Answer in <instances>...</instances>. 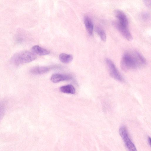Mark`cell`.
<instances>
[{
    "label": "cell",
    "mask_w": 151,
    "mask_h": 151,
    "mask_svg": "<svg viewBox=\"0 0 151 151\" xmlns=\"http://www.w3.org/2000/svg\"><path fill=\"white\" fill-rule=\"evenodd\" d=\"M145 58L136 51L129 52L123 55L121 62V67L124 71L135 69L145 65Z\"/></svg>",
    "instance_id": "6da1fadb"
},
{
    "label": "cell",
    "mask_w": 151,
    "mask_h": 151,
    "mask_svg": "<svg viewBox=\"0 0 151 151\" xmlns=\"http://www.w3.org/2000/svg\"><path fill=\"white\" fill-rule=\"evenodd\" d=\"M37 58L36 55L33 52L22 51L15 53L11 58V61L14 64L18 65L31 62Z\"/></svg>",
    "instance_id": "7a4b0ae2"
},
{
    "label": "cell",
    "mask_w": 151,
    "mask_h": 151,
    "mask_svg": "<svg viewBox=\"0 0 151 151\" xmlns=\"http://www.w3.org/2000/svg\"><path fill=\"white\" fill-rule=\"evenodd\" d=\"M119 133L128 149L130 151H136L134 145L129 137L126 128L124 126L122 127L119 129Z\"/></svg>",
    "instance_id": "3957f363"
},
{
    "label": "cell",
    "mask_w": 151,
    "mask_h": 151,
    "mask_svg": "<svg viewBox=\"0 0 151 151\" xmlns=\"http://www.w3.org/2000/svg\"><path fill=\"white\" fill-rule=\"evenodd\" d=\"M105 62L111 77L117 81H123V78L113 62L110 59L106 58L105 60Z\"/></svg>",
    "instance_id": "277c9868"
},
{
    "label": "cell",
    "mask_w": 151,
    "mask_h": 151,
    "mask_svg": "<svg viewBox=\"0 0 151 151\" xmlns=\"http://www.w3.org/2000/svg\"><path fill=\"white\" fill-rule=\"evenodd\" d=\"M114 24L116 29L127 40L129 41L132 40V36L127 26L122 25L118 22H116Z\"/></svg>",
    "instance_id": "5b68a950"
},
{
    "label": "cell",
    "mask_w": 151,
    "mask_h": 151,
    "mask_svg": "<svg viewBox=\"0 0 151 151\" xmlns=\"http://www.w3.org/2000/svg\"><path fill=\"white\" fill-rule=\"evenodd\" d=\"M116 17L118 19V22L121 24L127 26L128 21L126 14L122 11L116 10L115 12Z\"/></svg>",
    "instance_id": "8992f818"
},
{
    "label": "cell",
    "mask_w": 151,
    "mask_h": 151,
    "mask_svg": "<svg viewBox=\"0 0 151 151\" xmlns=\"http://www.w3.org/2000/svg\"><path fill=\"white\" fill-rule=\"evenodd\" d=\"M72 78L70 75L56 73L53 74L51 78V81L54 83H57L61 81L68 80Z\"/></svg>",
    "instance_id": "52a82bcc"
},
{
    "label": "cell",
    "mask_w": 151,
    "mask_h": 151,
    "mask_svg": "<svg viewBox=\"0 0 151 151\" xmlns=\"http://www.w3.org/2000/svg\"><path fill=\"white\" fill-rule=\"evenodd\" d=\"M50 70L49 67L43 66H36L32 68L30 72L34 74H42L47 72Z\"/></svg>",
    "instance_id": "ba28073f"
},
{
    "label": "cell",
    "mask_w": 151,
    "mask_h": 151,
    "mask_svg": "<svg viewBox=\"0 0 151 151\" xmlns=\"http://www.w3.org/2000/svg\"><path fill=\"white\" fill-rule=\"evenodd\" d=\"M85 26L88 34L92 35L93 32V24L91 19L88 16H85L84 19Z\"/></svg>",
    "instance_id": "9c48e42d"
},
{
    "label": "cell",
    "mask_w": 151,
    "mask_h": 151,
    "mask_svg": "<svg viewBox=\"0 0 151 151\" xmlns=\"http://www.w3.org/2000/svg\"><path fill=\"white\" fill-rule=\"evenodd\" d=\"M32 50L35 54L40 56L46 55L50 53V51L37 45L33 46Z\"/></svg>",
    "instance_id": "30bf717a"
},
{
    "label": "cell",
    "mask_w": 151,
    "mask_h": 151,
    "mask_svg": "<svg viewBox=\"0 0 151 151\" xmlns=\"http://www.w3.org/2000/svg\"><path fill=\"white\" fill-rule=\"evenodd\" d=\"M60 91L63 93L74 94L75 89L74 87L71 85H68L61 86L60 88Z\"/></svg>",
    "instance_id": "8fae6325"
},
{
    "label": "cell",
    "mask_w": 151,
    "mask_h": 151,
    "mask_svg": "<svg viewBox=\"0 0 151 151\" xmlns=\"http://www.w3.org/2000/svg\"><path fill=\"white\" fill-rule=\"evenodd\" d=\"M59 59L62 63H68L72 60L73 57L71 55L62 53L59 55Z\"/></svg>",
    "instance_id": "7c38bea8"
},
{
    "label": "cell",
    "mask_w": 151,
    "mask_h": 151,
    "mask_svg": "<svg viewBox=\"0 0 151 151\" xmlns=\"http://www.w3.org/2000/svg\"><path fill=\"white\" fill-rule=\"evenodd\" d=\"M6 104L5 101H0V122L2 120L6 111Z\"/></svg>",
    "instance_id": "4fadbf2b"
},
{
    "label": "cell",
    "mask_w": 151,
    "mask_h": 151,
    "mask_svg": "<svg viewBox=\"0 0 151 151\" xmlns=\"http://www.w3.org/2000/svg\"><path fill=\"white\" fill-rule=\"evenodd\" d=\"M97 31L101 40L104 42L106 40V37L104 31L99 28L97 29Z\"/></svg>",
    "instance_id": "5bb4252c"
},
{
    "label": "cell",
    "mask_w": 151,
    "mask_h": 151,
    "mask_svg": "<svg viewBox=\"0 0 151 151\" xmlns=\"http://www.w3.org/2000/svg\"><path fill=\"white\" fill-rule=\"evenodd\" d=\"M145 4L148 7H150L151 0H144Z\"/></svg>",
    "instance_id": "9a60e30c"
},
{
    "label": "cell",
    "mask_w": 151,
    "mask_h": 151,
    "mask_svg": "<svg viewBox=\"0 0 151 151\" xmlns=\"http://www.w3.org/2000/svg\"><path fill=\"white\" fill-rule=\"evenodd\" d=\"M148 142L149 144L150 145V146L151 145V139L150 137H149L148 138Z\"/></svg>",
    "instance_id": "2e32d148"
}]
</instances>
